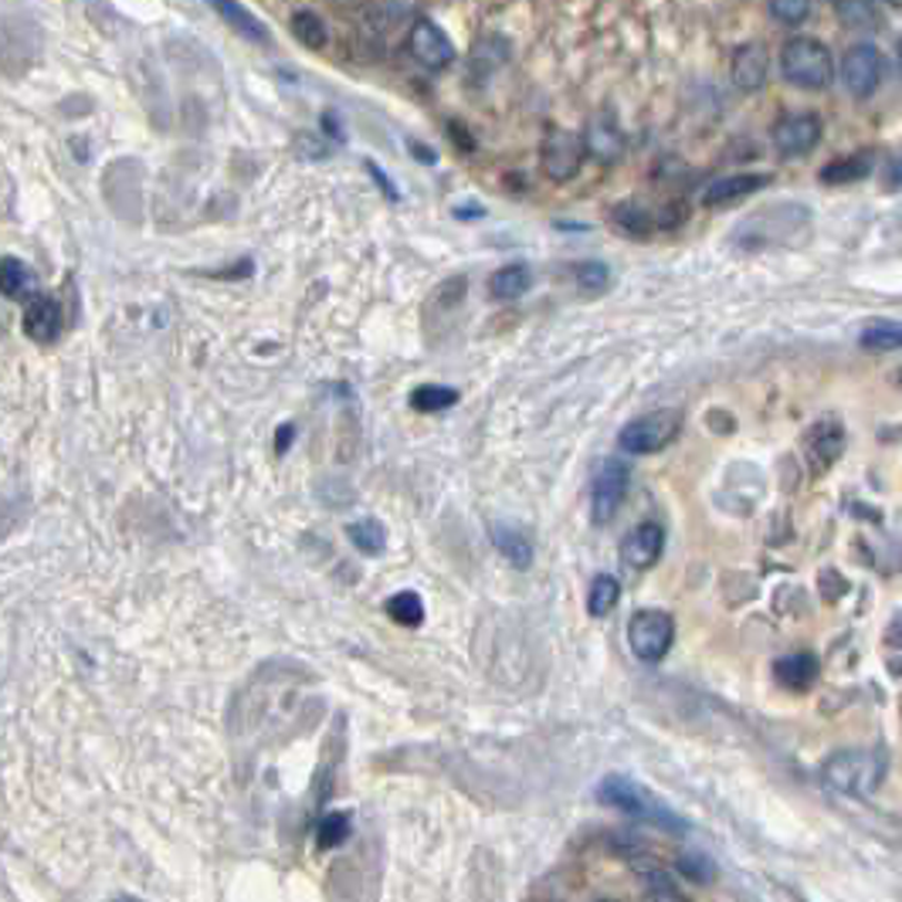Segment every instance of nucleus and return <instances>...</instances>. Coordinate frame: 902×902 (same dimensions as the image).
<instances>
[{
    "instance_id": "f257e3e1",
    "label": "nucleus",
    "mask_w": 902,
    "mask_h": 902,
    "mask_svg": "<svg viewBox=\"0 0 902 902\" xmlns=\"http://www.w3.org/2000/svg\"><path fill=\"white\" fill-rule=\"evenodd\" d=\"M781 76L798 89H828L834 82V54L811 34H794L781 48Z\"/></svg>"
},
{
    "instance_id": "f03ea898",
    "label": "nucleus",
    "mask_w": 902,
    "mask_h": 902,
    "mask_svg": "<svg viewBox=\"0 0 902 902\" xmlns=\"http://www.w3.org/2000/svg\"><path fill=\"white\" fill-rule=\"evenodd\" d=\"M598 794H601L604 804H611V808H618V811H624V814H631V818H638V821H652V824H659V828H665V831H685V828H689V824H685L672 808H665L652 791H644L638 781L621 778V773H611V778H604V781L598 784Z\"/></svg>"
},
{
    "instance_id": "7ed1b4c3",
    "label": "nucleus",
    "mask_w": 902,
    "mask_h": 902,
    "mask_svg": "<svg viewBox=\"0 0 902 902\" xmlns=\"http://www.w3.org/2000/svg\"><path fill=\"white\" fill-rule=\"evenodd\" d=\"M679 431H682V411L675 408L649 411L618 431V448L628 451V455H652V451L669 448L679 438Z\"/></svg>"
},
{
    "instance_id": "20e7f679",
    "label": "nucleus",
    "mask_w": 902,
    "mask_h": 902,
    "mask_svg": "<svg viewBox=\"0 0 902 902\" xmlns=\"http://www.w3.org/2000/svg\"><path fill=\"white\" fill-rule=\"evenodd\" d=\"M672 638H675V624L665 611L644 608V611L631 614V621H628V644H631L634 659L644 665L662 662L672 649Z\"/></svg>"
},
{
    "instance_id": "39448f33",
    "label": "nucleus",
    "mask_w": 902,
    "mask_h": 902,
    "mask_svg": "<svg viewBox=\"0 0 902 902\" xmlns=\"http://www.w3.org/2000/svg\"><path fill=\"white\" fill-rule=\"evenodd\" d=\"M879 770L882 763L872 750H842L824 763V781L842 794L865 798L879 784Z\"/></svg>"
},
{
    "instance_id": "423d86ee",
    "label": "nucleus",
    "mask_w": 902,
    "mask_h": 902,
    "mask_svg": "<svg viewBox=\"0 0 902 902\" xmlns=\"http://www.w3.org/2000/svg\"><path fill=\"white\" fill-rule=\"evenodd\" d=\"M821 137H824V122L814 112H784L770 129L773 150H778L784 160H801V157L814 153Z\"/></svg>"
},
{
    "instance_id": "0eeeda50",
    "label": "nucleus",
    "mask_w": 902,
    "mask_h": 902,
    "mask_svg": "<svg viewBox=\"0 0 902 902\" xmlns=\"http://www.w3.org/2000/svg\"><path fill=\"white\" fill-rule=\"evenodd\" d=\"M889 61L875 44H852L842 58V82L855 99H869L882 89Z\"/></svg>"
},
{
    "instance_id": "6e6552de",
    "label": "nucleus",
    "mask_w": 902,
    "mask_h": 902,
    "mask_svg": "<svg viewBox=\"0 0 902 902\" xmlns=\"http://www.w3.org/2000/svg\"><path fill=\"white\" fill-rule=\"evenodd\" d=\"M628 485H631V469L621 459H608L598 465L594 482H591V520L598 527L611 523L618 515V509L624 505Z\"/></svg>"
},
{
    "instance_id": "1a4fd4ad",
    "label": "nucleus",
    "mask_w": 902,
    "mask_h": 902,
    "mask_svg": "<svg viewBox=\"0 0 902 902\" xmlns=\"http://www.w3.org/2000/svg\"><path fill=\"white\" fill-rule=\"evenodd\" d=\"M588 160V143L584 137L570 133V129H550V137L543 140V150H540V163H543V173L557 183L570 180L580 167Z\"/></svg>"
},
{
    "instance_id": "9d476101",
    "label": "nucleus",
    "mask_w": 902,
    "mask_h": 902,
    "mask_svg": "<svg viewBox=\"0 0 902 902\" xmlns=\"http://www.w3.org/2000/svg\"><path fill=\"white\" fill-rule=\"evenodd\" d=\"M408 51L414 54L418 64H424V69H431V72H441L455 61V44H451V38L428 18L414 21V28L408 34Z\"/></svg>"
},
{
    "instance_id": "9b49d317",
    "label": "nucleus",
    "mask_w": 902,
    "mask_h": 902,
    "mask_svg": "<svg viewBox=\"0 0 902 902\" xmlns=\"http://www.w3.org/2000/svg\"><path fill=\"white\" fill-rule=\"evenodd\" d=\"M804 451H808V462L814 472H828L838 459H842L845 451V428L838 421H818L808 434H804Z\"/></svg>"
},
{
    "instance_id": "f8f14e48",
    "label": "nucleus",
    "mask_w": 902,
    "mask_h": 902,
    "mask_svg": "<svg viewBox=\"0 0 902 902\" xmlns=\"http://www.w3.org/2000/svg\"><path fill=\"white\" fill-rule=\"evenodd\" d=\"M665 547V530L659 523H638L624 540H621V560L631 570H649L659 563Z\"/></svg>"
},
{
    "instance_id": "ddd939ff",
    "label": "nucleus",
    "mask_w": 902,
    "mask_h": 902,
    "mask_svg": "<svg viewBox=\"0 0 902 902\" xmlns=\"http://www.w3.org/2000/svg\"><path fill=\"white\" fill-rule=\"evenodd\" d=\"M21 327H24V333L34 343H54L61 337V330H64V312H61L58 299H51V295H31Z\"/></svg>"
},
{
    "instance_id": "4468645a",
    "label": "nucleus",
    "mask_w": 902,
    "mask_h": 902,
    "mask_svg": "<svg viewBox=\"0 0 902 902\" xmlns=\"http://www.w3.org/2000/svg\"><path fill=\"white\" fill-rule=\"evenodd\" d=\"M770 79V54L760 41L740 44L733 54V86L740 92H760Z\"/></svg>"
},
{
    "instance_id": "2eb2a0df",
    "label": "nucleus",
    "mask_w": 902,
    "mask_h": 902,
    "mask_svg": "<svg viewBox=\"0 0 902 902\" xmlns=\"http://www.w3.org/2000/svg\"><path fill=\"white\" fill-rule=\"evenodd\" d=\"M208 8L234 31V34H241L244 41H251V44H272V34H269V28L262 24V18H258L254 11H248L241 0H208Z\"/></svg>"
},
{
    "instance_id": "dca6fc26",
    "label": "nucleus",
    "mask_w": 902,
    "mask_h": 902,
    "mask_svg": "<svg viewBox=\"0 0 902 902\" xmlns=\"http://www.w3.org/2000/svg\"><path fill=\"white\" fill-rule=\"evenodd\" d=\"M770 183L766 173H730V177H720L705 187L702 193V204L705 208H723V204H733V201H743L750 193L763 190Z\"/></svg>"
},
{
    "instance_id": "f3484780",
    "label": "nucleus",
    "mask_w": 902,
    "mask_h": 902,
    "mask_svg": "<svg viewBox=\"0 0 902 902\" xmlns=\"http://www.w3.org/2000/svg\"><path fill=\"white\" fill-rule=\"evenodd\" d=\"M614 221L624 228V231H655V228H672L682 221V211L675 208H649L644 201H624L621 208H614Z\"/></svg>"
},
{
    "instance_id": "a211bd4d",
    "label": "nucleus",
    "mask_w": 902,
    "mask_h": 902,
    "mask_svg": "<svg viewBox=\"0 0 902 902\" xmlns=\"http://www.w3.org/2000/svg\"><path fill=\"white\" fill-rule=\"evenodd\" d=\"M584 143H588V157H594L601 163H614L624 153V133H621L618 119L611 112L594 116L588 133H584Z\"/></svg>"
},
{
    "instance_id": "6ab92c4d",
    "label": "nucleus",
    "mask_w": 902,
    "mask_h": 902,
    "mask_svg": "<svg viewBox=\"0 0 902 902\" xmlns=\"http://www.w3.org/2000/svg\"><path fill=\"white\" fill-rule=\"evenodd\" d=\"M773 679H778L784 689H794V692H804L808 685H814L818 679V659L811 652H794V655H784L773 662Z\"/></svg>"
},
{
    "instance_id": "aec40b11",
    "label": "nucleus",
    "mask_w": 902,
    "mask_h": 902,
    "mask_svg": "<svg viewBox=\"0 0 902 902\" xmlns=\"http://www.w3.org/2000/svg\"><path fill=\"white\" fill-rule=\"evenodd\" d=\"M489 537H492L495 550H499L515 570H527V567L533 563V543H530V537H527L523 530H515V527H509V523H492Z\"/></svg>"
},
{
    "instance_id": "412c9836",
    "label": "nucleus",
    "mask_w": 902,
    "mask_h": 902,
    "mask_svg": "<svg viewBox=\"0 0 902 902\" xmlns=\"http://www.w3.org/2000/svg\"><path fill=\"white\" fill-rule=\"evenodd\" d=\"M0 292H4L8 299H31L34 295V272L14 254L0 258Z\"/></svg>"
},
{
    "instance_id": "4be33fe9",
    "label": "nucleus",
    "mask_w": 902,
    "mask_h": 902,
    "mask_svg": "<svg viewBox=\"0 0 902 902\" xmlns=\"http://www.w3.org/2000/svg\"><path fill=\"white\" fill-rule=\"evenodd\" d=\"M530 289V269L527 265H502L492 279H489V295L499 302H512L520 299Z\"/></svg>"
},
{
    "instance_id": "5701e85b",
    "label": "nucleus",
    "mask_w": 902,
    "mask_h": 902,
    "mask_svg": "<svg viewBox=\"0 0 902 902\" xmlns=\"http://www.w3.org/2000/svg\"><path fill=\"white\" fill-rule=\"evenodd\" d=\"M455 404H459V391H455V387H444V383H421V387H414V394H411V408L418 414L448 411Z\"/></svg>"
},
{
    "instance_id": "b1692460",
    "label": "nucleus",
    "mask_w": 902,
    "mask_h": 902,
    "mask_svg": "<svg viewBox=\"0 0 902 902\" xmlns=\"http://www.w3.org/2000/svg\"><path fill=\"white\" fill-rule=\"evenodd\" d=\"M859 343H862V350H872V353L902 350V322H895V319H879V322H872V327L862 330Z\"/></svg>"
},
{
    "instance_id": "393cba45",
    "label": "nucleus",
    "mask_w": 902,
    "mask_h": 902,
    "mask_svg": "<svg viewBox=\"0 0 902 902\" xmlns=\"http://www.w3.org/2000/svg\"><path fill=\"white\" fill-rule=\"evenodd\" d=\"M353 831V821L350 814L343 811H330V814H322L319 824H315V849L319 852H330V849H340L347 838Z\"/></svg>"
},
{
    "instance_id": "a878e982",
    "label": "nucleus",
    "mask_w": 902,
    "mask_h": 902,
    "mask_svg": "<svg viewBox=\"0 0 902 902\" xmlns=\"http://www.w3.org/2000/svg\"><path fill=\"white\" fill-rule=\"evenodd\" d=\"M618 598H621V584L611 577V573H601L594 577V584L588 591V611L591 618H604L618 608Z\"/></svg>"
},
{
    "instance_id": "bb28decb",
    "label": "nucleus",
    "mask_w": 902,
    "mask_h": 902,
    "mask_svg": "<svg viewBox=\"0 0 902 902\" xmlns=\"http://www.w3.org/2000/svg\"><path fill=\"white\" fill-rule=\"evenodd\" d=\"M872 173V163L865 157H849V160H831L824 170H821V183H831V187H842V183H855V180H865Z\"/></svg>"
},
{
    "instance_id": "cd10ccee",
    "label": "nucleus",
    "mask_w": 902,
    "mask_h": 902,
    "mask_svg": "<svg viewBox=\"0 0 902 902\" xmlns=\"http://www.w3.org/2000/svg\"><path fill=\"white\" fill-rule=\"evenodd\" d=\"M292 34H295L309 51L327 48V41H330V31H327V24H322V18H319L315 11H295V14H292Z\"/></svg>"
},
{
    "instance_id": "c85d7f7f",
    "label": "nucleus",
    "mask_w": 902,
    "mask_h": 902,
    "mask_svg": "<svg viewBox=\"0 0 902 902\" xmlns=\"http://www.w3.org/2000/svg\"><path fill=\"white\" fill-rule=\"evenodd\" d=\"M347 537H350V543H353L360 553H367V557H377V553H383V547H387V533H383V527H380L377 520H357V523H350V527H347Z\"/></svg>"
},
{
    "instance_id": "c756f323",
    "label": "nucleus",
    "mask_w": 902,
    "mask_h": 902,
    "mask_svg": "<svg viewBox=\"0 0 902 902\" xmlns=\"http://www.w3.org/2000/svg\"><path fill=\"white\" fill-rule=\"evenodd\" d=\"M387 614H391L398 624H404V628H418L421 621H424V601L414 594V591H401V594H394V598H387Z\"/></svg>"
},
{
    "instance_id": "7c9ffc66",
    "label": "nucleus",
    "mask_w": 902,
    "mask_h": 902,
    "mask_svg": "<svg viewBox=\"0 0 902 902\" xmlns=\"http://www.w3.org/2000/svg\"><path fill=\"white\" fill-rule=\"evenodd\" d=\"M770 18L781 21L784 28H801L814 8V0H766Z\"/></svg>"
},
{
    "instance_id": "2f4dec72",
    "label": "nucleus",
    "mask_w": 902,
    "mask_h": 902,
    "mask_svg": "<svg viewBox=\"0 0 902 902\" xmlns=\"http://www.w3.org/2000/svg\"><path fill=\"white\" fill-rule=\"evenodd\" d=\"M842 18L852 24V28H862V31H869L872 24H879V14H875V8L869 4V0H842Z\"/></svg>"
},
{
    "instance_id": "473e14b6",
    "label": "nucleus",
    "mask_w": 902,
    "mask_h": 902,
    "mask_svg": "<svg viewBox=\"0 0 902 902\" xmlns=\"http://www.w3.org/2000/svg\"><path fill=\"white\" fill-rule=\"evenodd\" d=\"M573 275H577V282H580V285H588V289H594V292H601V289L608 285V279H611L608 265H598V262H584V265H577V269H573Z\"/></svg>"
},
{
    "instance_id": "72a5a7b5",
    "label": "nucleus",
    "mask_w": 902,
    "mask_h": 902,
    "mask_svg": "<svg viewBox=\"0 0 902 902\" xmlns=\"http://www.w3.org/2000/svg\"><path fill=\"white\" fill-rule=\"evenodd\" d=\"M679 872L682 875H692L695 882H709L713 879V865H709L702 855H695V852H689V855H682L679 859Z\"/></svg>"
},
{
    "instance_id": "f704fd0d",
    "label": "nucleus",
    "mask_w": 902,
    "mask_h": 902,
    "mask_svg": "<svg viewBox=\"0 0 902 902\" xmlns=\"http://www.w3.org/2000/svg\"><path fill=\"white\" fill-rule=\"evenodd\" d=\"M644 875V885H649V895H659V899H679V889L669 882L665 872H641Z\"/></svg>"
},
{
    "instance_id": "c9c22d12",
    "label": "nucleus",
    "mask_w": 902,
    "mask_h": 902,
    "mask_svg": "<svg viewBox=\"0 0 902 902\" xmlns=\"http://www.w3.org/2000/svg\"><path fill=\"white\" fill-rule=\"evenodd\" d=\"M295 150L305 157V160H322V157H330V147H327V140H315L312 133H299V140H295Z\"/></svg>"
},
{
    "instance_id": "e433bc0d",
    "label": "nucleus",
    "mask_w": 902,
    "mask_h": 902,
    "mask_svg": "<svg viewBox=\"0 0 902 902\" xmlns=\"http://www.w3.org/2000/svg\"><path fill=\"white\" fill-rule=\"evenodd\" d=\"M367 170H370V173H373V180H377V183L383 187V193H387V198H391V201H398V190H394V183H391V180H387V173H383V170H380L377 163H367Z\"/></svg>"
},
{
    "instance_id": "4c0bfd02",
    "label": "nucleus",
    "mask_w": 902,
    "mask_h": 902,
    "mask_svg": "<svg viewBox=\"0 0 902 902\" xmlns=\"http://www.w3.org/2000/svg\"><path fill=\"white\" fill-rule=\"evenodd\" d=\"M292 438H295V424H282V428L275 431V451H279V455H285L289 444H292Z\"/></svg>"
},
{
    "instance_id": "58836bf2",
    "label": "nucleus",
    "mask_w": 902,
    "mask_h": 902,
    "mask_svg": "<svg viewBox=\"0 0 902 902\" xmlns=\"http://www.w3.org/2000/svg\"><path fill=\"white\" fill-rule=\"evenodd\" d=\"M322 129H327V133H330V140H333V143H340V140H343V129H340V119H337L333 112H327V116H322Z\"/></svg>"
},
{
    "instance_id": "ea45409f",
    "label": "nucleus",
    "mask_w": 902,
    "mask_h": 902,
    "mask_svg": "<svg viewBox=\"0 0 902 902\" xmlns=\"http://www.w3.org/2000/svg\"><path fill=\"white\" fill-rule=\"evenodd\" d=\"M889 187H902V160L889 167Z\"/></svg>"
},
{
    "instance_id": "a19ab883",
    "label": "nucleus",
    "mask_w": 902,
    "mask_h": 902,
    "mask_svg": "<svg viewBox=\"0 0 902 902\" xmlns=\"http://www.w3.org/2000/svg\"><path fill=\"white\" fill-rule=\"evenodd\" d=\"M899 64H902V38H899Z\"/></svg>"
},
{
    "instance_id": "79ce46f5",
    "label": "nucleus",
    "mask_w": 902,
    "mask_h": 902,
    "mask_svg": "<svg viewBox=\"0 0 902 902\" xmlns=\"http://www.w3.org/2000/svg\"><path fill=\"white\" fill-rule=\"evenodd\" d=\"M889 4H895V8H902V0H889Z\"/></svg>"
},
{
    "instance_id": "37998d69",
    "label": "nucleus",
    "mask_w": 902,
    "mask_h": 902,
    "mask_svg": "<svg viewBox=\"0 0 902 902\" xmlns=\"http://www.w3.org/2000/svg\"><path fill=\"white\" fill-rule=\"evenodd\" d=\"M899 380H902V373H899Z\"/></svg>"
}]
</instances>
